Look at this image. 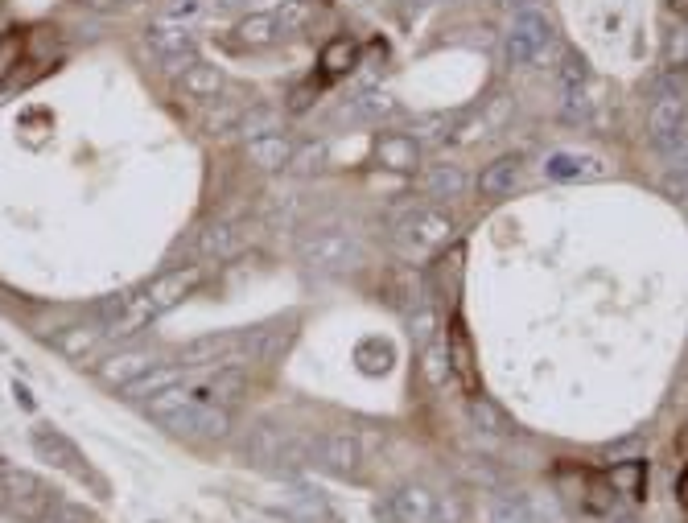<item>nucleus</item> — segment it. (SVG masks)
I'll list each match as a JSON object with an SVG mask.
<instances>
[{
    "label": "nucleus",
    "instance_id": "22",
    "mask_svg": "<svg viewBox=\"0 0 688 523\" xmlns=\"http://www.w3.org/2000/svg\"><path fill=\"white\" fill-rule=\"evenodd\" d=\"M235 33H239V42H248V46H268L281 29H277V17L272 13H248Z\"/></svg>",
    "mask_w": 688,
    "mask_h": 523
},
{
    "label": "nucleus",
    "instance_id": "34",
    "mask_svg": "<svg viewBox=\"0 0 688 523\" xmlns=\"http://www.w3.org/2000/svg\"><path fill=\"white\" fill-rule=\"evenodd\" d=\"M326 165V145L318 141V145H305V149H293V161H289V169L293 173H318Z\"/></svg>",
    "mask_w": 688,
    "mask_h": 523
},
{
    "label": "nucleus",
    "instance_id": "14",
    "mask_svg": "<svg viewBox=\"0 0 688 523\" xmlns=\"http://www.w3.org/2000/svg\"><path fill=\"white\" fill-rule=\"evenodd\" d=\"M149 367H157V359H153L149 351H120V355H112L108 363H99V375H103V383L128 388V383L141 379Z\"/></svg>",
    "mask_w": 688,
    "mask_h": 523
},
{
    "label": "nucleus",
    "instance_id": "27",
    "mask_svg": "<svg viewBox=\"0 0 688 523\" xmlns=\"http://www.w3.org/2000/svg\"><path fill=\"white\" fill-rule=\"evenodd\" d=\"M656 149L664 153V161H668V173H684V178H688V124H684L680 132H672L668 141H660Z\"/></svg>",
    "mask_w": 688,
    "mask_h": 523
},
{
    "label": "nucleus",
    "instance_id": "28",
    "mask_svg": "<svg viewBox=\"0 0 688 523\" xmlns=\"http://www.w3.org/2000/svg\"><path fill=\"white\" fill-rule=\"evenodd\" d=\"M322 66H326V75H347L351 66H355V46L347 38H334L326 50H322Z\"/></svg>",
    "mask_w": 688,
    "mask_h": 523
},
{
    "label": "nucleus",
    "instance_id": "2",
    "mask_svg": "<svg viewBox=\"0 0 688 523\" xmlns=\"http://www.w3.org/2000/svg\"><path fill=\"white\" fill-rule=\"evenodd\" d=\"M548 46H553V25H548V17H540L532 9V13H520L511 21L503 54H507L511 66H528V62H540Z\"/></svg>",
    "mask_w": 688,
    "mask_h": 523
},
{
    "label": "nucleus",
    "instance_id": "19",
    "mask_svg": "<svg viewBox=\"0 0 688 523\" xmlns=\"http://www.w3.org/2000/svg\"><path fill=\"white\" fill-rule=\"evenodd\" d=\"M182 91L194 95V99H215L223 91V71L211 62H194L182 71Z\"/></svg>",
    "mask_w": 688,
    "mask_h": 523
},
{
    "label": "nucleus",
    "instance_id": "39",
    "mask_svg": "<svg viewBox=\"0 0 688 523\" xmlns=\"http://www.w3.org/2000/svg\"><path fill=\"white\" fill-rule=\"evenodd\" d=\"M680 499H684V503H688V470H684V474H680Z\"/></svg>",
    "mask_w": 688,
    "mask_h": 523
},
{
    "label": "nucleus",
    "instance_id": "21",
    "mask_svg": "<svg viewBox=\"0 0 688 523\" xmlns=\"http://www.w3.org/2000/svg\"><path fill=\"white\" fill-rule=\"evenodd\" d=\"M239 132H244V141H260V136L281 132V116H277V108H268V103H256V108L239 116Z\"/></svg>",
    "mask_w": 688,
    "mask_h": 523
},
{
    "label": "nucleus",
    "instance_id": "31",
    "mask_svg": "<svg viewBox=\"0 0 688 523\" xmlns=\"http://www.w3.org/2000/svg\"><path fill=\"white\" fill-rule=\"evenodd\" d=\"M445 375H450V351H445V346H437V342H429L425 346V379L433 383V388H441Z\"/></svg>",
    "mask_w": 688,
    "mask_h": 523
},
{
    "label": "nucleus",
    "instance_id": "18",
    "mask_svg": "<svg viewBox=\"0 0 688 523\" xmlns=\"http://www.w3.org/2000/svg\"><path fill=\"white\" fill-rule=\"evenodd\" d=\"M239 248H244V235H239L235 227H227V223H211L198 235V252L206 260H231Z\"/></svg>",
    "mask_w": 688,
    "mask_h": 523
},
{
    "label": "nucleus",
    "instance_id": "17",
    "mask_svg": "<svg viewBox=\"0 0 688 523\" xmlns=\"http://www.w3.org/2000/svg\"><path fill=\"white\" fill-rule=\"evenodd\" d=\"M186 379V367L182 363H165V367H149L141 379H132L128 383V396L132 400H149V396H157V392H165V388H174V383H182Z\"/></svg>",
    "mask_w": 688,
    "mask_h": 523
},
{
    "label": "nucleus",
    "instance_id": "26",
    "mask_svg": "<svg viewBox=\"0 0 688 523\" xmlns=\"http://www.w3.org/2000/svg\"><path fill=\"white\" fill-rule=\"evenodd\" d=\"M95 342H99V330H91V326H71V330L58 334V351L71 355V359H83Z\"/></svg>",
    "mask_w": 688,
    "mask_h": 523
},
{
    "label": "nucleus",
    "instance_id": "12",
    "mask_svg": "<svg viewBox=\"0 0 688 523\" xmlns=\"http://www.w3.org/2000/svg\"><path fill=\"white\" fill-rule=\"evenodd\" d=\"M544 173L553 182H586V178H602L606 165L598 157H586V153H553L544 161Z\"/></svg>",
    "mask_w": 688,
    "mask_h": 523
},
{
    "label": "nucleus",
    "instance_id": "38",
    "mask_svg": "<svg viewBox=\"0 0 688 523\" xmlns=\"http://www.w3.org/2000/svg\"><path fill=\"white\" fill-rule=\"evenodd\" d=\"M503 5H520L524 13H532V5H536V0H503Z\"/></svg>",
    "mask_w": 688,
    "mask_h": 523
},
{
    "label": "nucleus",
    "instance_id": "41",
    "mask_svg": "<svg viewBox=\"0 0 688 523\" xmlns=\"http://www.w3.org/2000/svg\"><path fill=\"white\" fill-rule=\"evenodd\" d=\"M676 5H680V13H688V0H676Z\"/></svg>",
    "mask_w": 688,
    "mask_h": 523
},
{
    "label": "nucleus",
    "instance_id": "5",
    "mask_svg": "<svg viewBox=\"0 0 688 523\" xmlns=\"http://www.w3.org/2000/svg\"><path fill=\"white\" fill-rule=\"evenodd\" d=\"M169 433L178 437H227L231 429V416L219 408V404H202V400H190L182 412H174L169 421H161Z\"/></svg>",
    "mask_w": 688,
    "mask_h": 523
},
{
    "label": "nucleus",
    "instance_id": "3",
    "mask_svg": "<svg viewBox=\"0 0 688 523\" xmlns=\"http://www.w3.org/2000/svg\"><path fill=\"white\" fill-rule=\"evenodd\" d=\"M454 239V219L421 206V211H408V219L400 223V243L404 252H441L445 243Z\"/></svg>",
    "mask_w": 688,
    "mask_h": 523
},
{
    "label": "nucleus",
    "instance_id": "10",
    "mask_svg": "<svg viewBox=\"0 0 688 523\" xmlns=\"http://www.w3.org/2000/svg\"><path fill=\"white\" fill-rule=\"evenodd\" d=\"M375 161H380L384 169H396V173H412V169L421 165V149H417V141H412V136L388 132V136H380V141H375Z\"/></svg>",
    "mask_w": 688,
    "mask_h": 523
},
{
    "label": "nucleus",
    "instance_id": "40",
    "mask_svg": "<svg viewBox=\"0 0 688 523\" xmlns=\"http://www.w3.org/2000/svg\"><path fill=\"white\" fill-rule=\"evenodd\" d=\"M408 5H437V0H408Z\"/></svg>",
    "mask_w": 688,
    "mask_h": 523
},
{
    "label": "nucleus",
    "instance_id": "36",
    "mask_svg": "<svg viewBox=\"0 0 688 523\" xmlns=\"http://www.w3.org/2000/svg\"><path fill=\"white\" fill-rule=\"evenodd\" d=\"M206 9V0H165V9H161V17L165 21H190V17H198Z\"/></svg>",
    "mask_w": 688,
    "mask_h": 523
},
{
    "label": "nucleus",
    "instance_id": "32",
    "mask_svg": "<svg viewBox=\"0 0 688 523\" xmlns=\"http://www.w3.org/2000/svg\"><path fill=\"white\" fill-rule=\"evenodd\" d=\"M408 330H412V342H417L421 351H425V346L433 342V330H437V318H433V309H429V305L412 309V313H408Z\"/></svg>",
    "mask_w": 688,
    "mask_h": 523
},
{
    "label": "nucleus",
    "instance_id": "4",
    "mask_svg": "<svg viewBox=\"0 0 688 523\" xmlns=\"http://www.w3.org/2000/svg\"><path fill=\"white\" fill-rule=\"evenodd\" d=\"M145 38H149V46H153V54L169 66V71H182V66H194L198 58H194V33L186 29V25H178V21H153L149 29H145Z\"/></svg>",
    "mask_w": 688,
    "mask_h": 523
},
{
    "label": "nucleus",
    "instance_id": "6",
    "mask_svg": "<svg viewBox=\"0 0 688 523\" xmlns=\"http://www.w3.org/2000/svg\"><path fill=\"white\" fill-rule=\"evenodd\" d=\"M684 116H688V99L680 87H660L656 99H651V112H647V132H651V141H668L672 132L684 128Z\"/></svg>",
    "mask_w": 688,
    "mask_h": 523
},
{
    "label": "nucleus",
    "instance_id": "7",
    "mask_svg": "<svg viewBox=\"0 0 688 523\" xmlns=\"http://www.w3.org/2000/svg\"><path fill=\"white\" fill-rule=\"evenodd\" d=\"M309 458H318L334 474H351L359 466V445L347 433H322V437L309 441Z\"/></svg>",
    "mask_w": 688,
    "mask_h": 523
},
{
    "label": "nucleus",
    "instance_id": "30",
    "mask_svg": "<svg viewBox=\"0 0 688 523\" xmlns=\"http://www.w3.org/2000/svg\"><path fill=\"white\" fill-rule=\"evenodd\" d=\"M470 416H474V425L478 429H483V433H507V421H503V412L491 404V400H483V396H478V400H470Z\"/></svg>",
    "mask_w": 688,
    "mask_h": 523
},
{
    "label": "nucleus",
    "instance_id": "20",
    "mask_svg": "<svg viewBox=\"0 0 688 523\" xmlns=\"http://www.w3.org/2000/svg\"><path fill=\"white\" fill-rule=\"evenodd\" d=\"M466 190V173L462 165H433L425 173V194L429 198H458Z\"/></svg>",
    "mask_w": 688,
    "mask_h": 523
},
{
    "label": "nucleus",
    "instance_id": "23",
    "mask_svg": "<svg viewBox=\"0 0 688 523\" xmlns=\"http://www.w3.org/2000/svg\"><path fill=\"white\" fill-rule=\"evenodd\" d=\"M190 400H194V392H190V388H182V383H174V388H165V392L149 396V400H145V408H149V416H157V421H169V416L182 412Z\"/></svg>",
    "mask_w": 688,
    "mask_h": 523
},
{
    "label": "nucleus",
    "instance_id": "9",
    "mask_svg": "<svg viewBox=\"0 0 688 523\" xmlns=\"http://www.w3.org/2000/svg\"><path fill=\"white\" fill-rule=\"evenodd\" d=\"M194 285H198V268H186V272H165L161 281H153V285L145 289V301H149V309L161 318V313H165V309H174V305H178Z\"/></svg>",
    "mask_w": 688,
    "mask_h": 523
},
{
    "label": "nucleus",
    "instance_id": "8",
    "mask_svg": "<svg viewBox=\"0 0 688 523\" xmlns=\"http://www.w3.org/2000/svg\"><path fill=\"white\" fill-rule=\"evenodd\" d=\"M392 116H400V103L388 91H363L342 103V112H338V120H347V124H380Z\"/></svg>",
    "mask_w": 688,
    "mask_h": 523
},
{
    "label": "nucleus",
    "instance_id": "35",
    "mask_svg": "<svg viewBox=\"0 0 688 523\" xmlns=\"http://www.w3.org/2000/svg\"><path fill=\"white\" fill-rule=\"evenodd\" d=\"M561 120H565V124H586V120H590V99H586V91H565Z\"/></svg>",
    "mask_w": 688,
    "mask_h": 523
},
{
    "label": "nucleus",
    "instance_id": "33",
    "mask_svg": "<svg viewBox=\"0 0 688 523\" xmlns=\"http://www.w3.org/2000/svg\"><path fill=\"white\" fill-rule=\"evenodd\" d=\"M561 83H565V91H581L590 83V62L581 58V54H565V62H561Z\"/></svg>",
    "mask_w": 688,
    "mask_h": 523
},
{
    "label": "nucleus",
    "instance_id": "13",
    "mask_svg": "<svg viewBox=\"0 0 688 523\" xmlns=\"http://www.w3.org/2000/svg\"><path fill=\"white\" fill-rule=\"evenodd\" d=\"M29 441H33V449H38L42 462H50V466H58V470H71V474H83V462H79L75 445L66 441L62 433H54V429H33Z\"/></svg>",
    "mask_w": 688,
    "mask_h": 523
},
{
    "label": "nucleus",
    "instance_id": "15",
    "mask_svg": "<svg viewBox=\"0 0 688 523\" xmlns=\"http://www.w3.org/2000/svg\"><path fill=\"white\" fill-rule=\"evenodd\" d=\"M248 157H252V165H260L264 173L289 169V161H293V141H289V136H281V132L260 136V141H248Z\"/></svg>",
    "mask_w": 688,
    "mask_h": 523
},
{
    "label": "nucleus",
    "instance_id": "24",
    "mask_svg": "<svg viewBox=\"0 0 688 523\" xmlns=\"http://www.w3.org/2000/svg\"><path fill=\"white\" fill-rule=\"evenodd\" d=\"M272 17H277L281 33H297V29H305L309 21H314V0H281V9Z\"/></svg>",
    "mask_w": 688,
    "mask_h": 523
},
{
    "label": "nucleus",
    "instance_id": "25",
    "mask_svg": "<svg viewBox=\"0 0 688 523\" xmlns=\"http://www.w3.org/2000/svg\"><path fill=\"white\" fill-rule=\"evenodd\" d=\"M491 523H532V507L524 495H499L491 507Z\"/></svg>",
    "mask_w": 688,
    "mask_h": 523
},
{
    "label": "nucleus",
    "instance_id": "37",
    "mask_svg": "<svg viewBox=\"0 0 688 523\" xmlns=\"http://www.w3.org/2000/svg\"><path fill=\"white\" fill-rule=\"evenodd\" d=\"M314 95H318V91L309 87V83H305V87H297V91H293V99H289V112H305L309 103H314Z\"/></svg>",
    "mask_w": 688,
    "mask_h": 523
},
{
    "label": "nucleus",
    "instance_id": "16",
    "mask_svg": "<svg viewBox=\"0 0 688 523\" xmlns=\"http://www.w3.org/2000/svg\"><path fill=\"white\" fill-rule=\"evenodd\" d=\"M520 182V157H499L478 173V194L483 198H503L511 194V186Z\"/></svg>",
    "mask_w": 688,
    "mask_h": 523
},
{
    "label": "nucleus",
    "instance_id": "29",
    "mask_svg": "<svg viewBox=\"0 0 688 523\" xmlns=\"http://www.w3.org/2000/svg\"><path fill=\"white\" fill-rule=\"evenodd\" d=\"M610 482H614V486H623V495L639 499V495H643V482H647V466H643V462L614 466V470H610Z\"/></svg>",
    "mask_w": 688,
    "mask_h": 523
},
{
    "label": "nucleus",
    "instance_id": "11",
    "mask_svg": "<svg viewBox=\"0 0 688 523\" xmlns=\"http://www.w3.org/2000/svg\"><path fill=\"white\" fill-rule=\"evenodd\" d=\"M388 507L400 523H437V495H429L425 486H404L392 495Z\"/></svg>",
    "mask_w": 688,
    "mask_h": 523
},
{
    "label": "nucleus",
    "instance_id": "1",
    "mask_svg": "<svg viewBox=\"0 0 688 523\" xmlns=\"http://www.w3.org/2000/svg\"><path fill=\"white\" fill-rule=\"evenodd\" d=\"M301 260L309 268H318V272H347L363 260V248H359V239L351 231H342V227H318V231H309L301 239Z\"/></svg>",
    "mask_w": 688,
    "mask_h": 523
}]
</instances>
